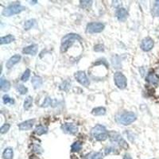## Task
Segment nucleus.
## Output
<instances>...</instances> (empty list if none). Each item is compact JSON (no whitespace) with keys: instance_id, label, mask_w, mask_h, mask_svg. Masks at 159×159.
<instances>
[{"instance_id":"obj_1","label":"nucleus","mask_w":159,"mask_h":159,"mask_svg":"<svg viewBox=\"0 0 159 159\" xmlns=\"http://www.w3.org/2000/svg\"><path fill=\"white\" fill-rule=\"evenodd\" d=\"M116 120L118 123L124 126L131 124L136 120V115L131 111L119 112L116 115Z\"/></svg>"},{"instance_id":"obj_2","label":"nucleus","mask_w":159,"mask_h":159,"mask_svg":"<svg viewBox=\"0 0 159 159\" xmlns=\"http://www.w3.org/2000/svg\"><path fill=\"white\" fill-rule=\"evenodd\" d=\"M108 132L104 126L96 125L91 130V135L96 141H104L108 137Z\"/></svg>"},{"instance_id":"obj_3","label":"nucleus","mask_w":159,"mask_h":159,"mask_svg":"<svg viewBox=\"0 0 159 159\" xmlns=\"http://www.w3.org/2000/svg\"><path fill=\"white\" fill-rule=\"evenodd\" d=\"M81 37L76 34H66L61 40V50L62 52H65L69 49V48H70V46H72L75 41H81Z\"/></svg>"},{"instance_id":"obj_4","label":"nucleus","mask_w":159,"mask_h":159,"mask_svg":"<svg viewBox=\"0 0 159 159\" xmlns=\"http://www.w3.org/2000/svg\"><path fill=\"white\" fill-rule=\"evenodd\" d=\"M25 7L22 6L19 3H15V4H11L9 7H7V8L3 10L2 11V15L6 17H9L12 16V15H17V14H19L22 11H25Z\"/></svg>"},{"instance_id":"obj_5","label":"nucleus","mask_w":159,"mask_h":159,"mask_svg":"<svg viewBox=\"0 0 159 159\" xmlns=\"http://www.w3.org/2000/svg\"><path fill=\"white\" fill-rule=\"evenodd\" d=\"M110 140L112 143H116L119 147L123 149L128 148V144L125 141L124 139L118 133L111 132L110 133Z\"/></svg>"},{"instance_id":"obj_6","label":"nucleus","mask_w":159,"mask_h":159,"mask_svg":"<svg viewBox=\"0 0 159 159\" xmlns=\"http://www.w3.org/2000/svg\"><path fill=\"white\" fill-rule=\"evenodd\" d=\"M114 80L116 85L119 89H124L127 87V78L121 72H116L114 75Z\"/></svg>"},{"instance_id":"obj_7","label":"nucleus","mask_w":159,"mask_h":159,"mask_svg":"<svg viewBox=\"0 0 159 159\" xmlns=\"http://www.w3.org/2000/svg\"><path fill=\"white\" fill-rule=\"evenodd\" d=\"M105 25L102 22H90L87 25L86 31L89 34H97L103 30Z\"/></svg>"},{"instance_id":"obj_8","label":"nucleus","mask_w":159,"mask_h":159,"mask_svg":"<svg viewBox=\"0 0 159 159\" xmlns=\"http://www.w3.org/2000/svg\"><path fill=\"white\" fill-rule=\"evenodd\" d=\"M75 78L80 84L84 85L85 87H88L90 84L89 78L86 76L85 72H83V71H79V72H76L75 73Z\"/></svg>"},{"instance_id":"obj_9","label":"nucleus","mask_w":159,"mask_h":159,"mask_svg":"<svg viewBox=\"0 0 159 159\" xmlns=\"http://www.w3.org/2000/svg\"><path fill=\"white\" fill-rule=\"evenodd\" d=\"M61 130L63 132L69 134H75L78 132V127H76L74 123H65L62 124Z\"/></svg>"},{"instance_id":"obj_10","label":"nucleus","mask_w":159,"mask_h":159,"mask_svg":"<svg viewBox=\"0 0 159 159\" xmlns=\"http://www.w3.org/2000/svg\"><path fill=\"white\" fill-rule=\"evenodd\" d=\"M154 40L152 39V38H149V37H147V38H145L142 41L141 45H140V48H141L143 51H145V52H148V51L151 50V49L154 48Z\"/></svg>"},{"instance_id":"obj_11","label":"nucleus","mask_w":159,"mask_h":159,"mask_svg":"<svg viewBox=\"0 0 159 159\" xmlns=\"http://www.w3.org/2000/svg\"><path fill=\"white\" fill-rule=\"evenodd\" d=\"M116 16L117 19L120 22H124L128 17V12L125 8L123 7H119L117 8L116 12Z\"/></svg>"},{"instance_id":"obj_12","label":"nucleus","mask_w":159,"mask_h":159,"mask_svg":"<svg viewBox=\"0 0 159 159\" xmlns=\"http://www.w3.org/2000/svg\"><path fill=\"white\" fill-rule=\"evenodd\" d=\"M146 80L154 86H157L159 83V76L154 72H150L146 77Z\"/></svg>"},{"instance_id":"obj_13","label":"nucleus","mask_w":159,"mask_h":159,"mask_svg":"<svg viewBox=\"0 0 159 159\" xmlns=\"http://www.w3.org/2000/svg\"><path fill=\"white\" fill-rule=\"evenodd\" d=\"M35 123V119H29L26 121H24L18 124V128L21 130H30Z\"/></svg>"},{"instance_id":"obj_14","label":"nucleus","mask_w":159,"mask_h":159,"mask_svg":"<svg viewBox=\"0 0 159 159\" xmlns=\"http://www.w3.org/2000/svg\"><path fill=\"white\" fill-rule=\"evenodd\" d=\"M38 45H35V44H33V45H30L29 46H26V47L22 49V52H23L24 54H29L34 56L38 52Z\"/></svg>"},{"instance_id":"obj_15","label":"nucleus","mask_w":159,"mask_h":159,"mask_svg":"<svg viewBox=\"0 0 159 159\" xmlns=\"http://www.w3.org/2000/svg\"><path fill=\"white\" fill-rule=\"evenodd\" d=\"M20 60H21V56H20V55H14V56L11 57L8 60L7 62L6 63V66H7V69H11L14 65H16V64H18V62L20 61Z\"/></svg>"},{"instance_id":"obj_16","label":"nucleus","mask_w":159,"mask_h":159,"mask_svg":"<svg viewBox=\"0 0 159 159\" xmlns=\"http://www.w3.org/2000/svg\"><path fill=\"white\" fill-rule=\"evenodd\" d=\"M31 83H32L34 89H38V88L42 87V84H43V80H42V77H40L38 76H34L31 80Z\"/></svg>"},{"instance_id":"obj_17","label":"nucleus","mask_w":159,"mask_h":159,"mask_svg":"<svg viewBox=\"0 0 159 159\" xmlns=\"http://www.w3.org/2000/svg\"><path fill=\"white\" fill-rule=\"evenodd\" d=\"M0 89L2 92H7L11 89V84L4 77H1L0 79Z\"/></svg>"},{"instance_id":"obj_18","label":"nucleus","mask_w":159,"mask_h":159,"mask_svg":"<svg viewBox=\"0 0 159 159\" xmlns=\"http://www.w3.org/2000/svg\"><path fill=\"white\" fill-rule=\"evenodd\" d=\"M14 157V151L11 147H7L4 150L2 153V157L3 159H13Z\"/></svg>"},{"instance_id":"obj_19","label":"nucleus","mask_w":159,"mask_h":159,"mask_svg":"<svg viewBox=\"0 0 159 159\" xmlns=\"http://www.w3.org/2000/svg\"><path fill=\"white\" fill-rule=\"evenodd\" d=\"M15 40V38L13 35L9 34L7 35L5 37H2V38H0V44L1 45H4V44H9L11 42H14Z\"/></svg>"},{"instance_id":"obj_20","label":"nucleus","mask_w":159,"mask_h":159,"mask_svg":"<svg viewBox=\"0 0 159 159\" xmlns=\"http://www.w3.org/2000/svg\"><path fill=\"white\" fill-rule=\"evenodd\" d=\"M48 132V127H45L43 125H38V127L35 128L34 133L38 135H42L44 134H46Z\"/></svg>"},{"instance_id":"obj_21","label":"nucleus","mask_w":159,"mask_h":159,"mask_svg":"<svg viewBox=\"0 0 159 159\" xmlns=\"http://www.w3.org/2000/svg\"><path fill=\"white\" fill-rule=\"evenodd\" d=\"M92 115H94L96 116H101L105 115V113H106V109L103 107H96V108H94L92 111Z\"/></svg>"},{"instance_id":"obj_22","label":"nucleus","mask_w":159,"mask_h":159,"mask_svg":"<svg viewBox=\"0 0 159 159\" xmlns=\"http://www.w3.org/2000/svg\"><path fill=\"white\" fill-rule=\"evenodd\" d=\"M33 104V98L31 96H28L24 101V109L25 110H29Z\"/></svg>"},{"instance_id":"obj_23","label":"nucleus","mask_w":159,"mask_h":159,"mask_svg":"<svg viewBox=\"0 0 159 159\" xmlns=\"http://www.w3.org/2000/svg\"><path fill=\"white\" fill-rule=\"evenodd\" d=\"M152 14L155 17L159 16V0L154 2V7L152 8Z\"/></svg>"},{"instance_id":"obj_24","label":"nucleus","mask_w":159,"mask_h":159,"mask_svg":"<svg viewBox=\"0 0 159 159\" xmlns=\"http://www.w3.org/2000/svg\"><path fill=\"white\" fill-rule=\"evenodd\" d=\"M35 22H36V21H35L34 19L27 20V21L25 22V24H24V29H25V30H30L31 28L35 25Z\"/></svg>"},{"instance_id":"obj_25","label":"nucleus","mask_w":159,"mask_h":159,"mask_svg":"<svg viewBox=\"0 0 159 159\" xmlns=\"http://www.w3.org/2000/svg\"><path fill=\"white\" fill-rule=\"evenodd\" d=\"M82 144L80 142H75L71 146V150L72 152H78L81 150Z\"/></svg>"},{"instance_id":"obj_26","label":"nucleus","mask_w":159,"mask_h":159,"mask_svg":"<svg viewBox=\"0 0 159 159\" xmlns=\"http://www.w3.org/2000/svg\"><path fill=\"white\" fill-rule=\"evenodd\" d=\"M16 89L21 95H25L28 92V89L25 88L23 84H18L17 85Z\"/></svg>"},{"instance_id":"obj_27","label":"nucleus","mask_w":159,"mask_h":159,"mask_svg":"<svg viewBox=\"0 0 159 159\" xmlns=\"http://www.w3.org/2000/svg\"><path fill=\"white\" fill-rule=\"evenodd\" d=\"M2 101H3V103L5 104H8V103H10V104H14L15 103V99H13V98L10 97L8 95H4L3 97H2Z\"/></svg>"},{"instance_id":"obj_28","label":"nucleus","mask_w":159,"mask_h":159,"mask_svg":"<svg viewBox=\"0 0 159 159\" xmlns=\"http://www.w3.org/2000/svg\"><path fill=\"white\" fill-rule=\"evenodd\" d=\"M30 76V69H26V70L24 72V73L22 74L21 80H22L23 82H26L29 80Z\"/></svg>"},{"instance_id":"obj_29","label":"nucleus","mask_w":159,"mask_h":159,"mask_svg":"<svg viewBox=\"0 0 159 159\" xmlns=\"http://www.w3.org/2000/svg\"><path fill=\"white\" fill-rule=\"evenodd\" d=\"M92 4V1H80V7L84 9H89L91 7Z\"/></svg>"},{"instance_id":"obj_30","label":"nucleus","mask_w":159,"mask_h":159,"mask_svg":"<svg viewBox=\"0 0 159 159\" xmlns=\"http://www.w3.org/2000/svg\"><path fill=\"white\" fill-rule=\"evenodd\" d=\"M52 104V99L49 97H46L44 100L43 103H42V107H47L49 106H51Z\"/></svg>"},{"instance_id":"obj_31","label":"nucleus","mask_w":159,"mask_h":159,"mask_svg":"<svg viewBox=\"0 0 159 159\" xmlns=\"http://www.w3.org/2000/svg\"><path fill=\"white\" fill-rule=\"evenodd\" d=\"M10 127H11V126H10L9 123H5V124L2 125V127L0 128V133H1V134H5V133H7V132L9 130Z\"/></svg>"},{"instance_id":"obj_32","label":"nucleus","mask_w":159,"mask_h":159,"mask_svg":"<svg viewBox=\"0 0 159 159\" xmlns=\"http://www.w3.org/2000/svg\"><path fill=\"white\" fill-rule=\"evenodd\" d=\"M69 86H70V83L69 81H65L61 84L60 86V89L61 90H64V91H67L69 89Z\"/></svg>"},{"instance_id":"obj_33","label":"nucleus","mask_w":159,"mask_h":159,"mask_svg":"<svg viewBox=\"0 0 159 159\" xmlns=\"http://www.w3.org/2000/svg\"><path fill=\"white\" fill-rule=\"evenodd\" d=\"M94 51H96V52H103L104 51V46L102 44H98V45H95Z\"/></svg>"},{"instance_id":"obj_34","label":"nucleus","mask_w":159,"mask_h":159,"mask_svg":"<svg viewBox=\"0 0 159 159\" xmlns=\"http://www.w3.org/2000/svg\"><path fill=\"white\" fill-rule=\"evenodd\" d=\"M103 158V154L100 153V152H98V153H96L94 155L92 156L91 159H102Z\"/></svg>"},{"instance_id":"obj_35","label":"nucleus","mask_w":159,"mask_h":159,"mask_svg":"<svg viewBox=\"0 0 159 159\" xmlns=\"http://www.w3.org/2000/svg\"><path fill=\"white\" fill-rule=\"evenodd\" d=\"M34 150L36 151L37 153H42V149L41 148V147L38 146V145H35L34 147Z\"/></svg>"},{"instance_id":"obj_36","label":"nucleus","mask_w":159,"mask_h":159,"mask_svg":"<svg viewBox=\"0 0 159 159\" xmlns=\"http://www.w3.org/2000/svg\"><path fill=\"white\" fill-rule=\"evenodd\" d=\"M123 159H132V157L129 154H126L123 157Z\"/></svg>"}]
</instances>
